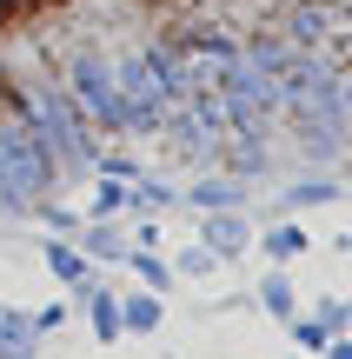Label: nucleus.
Wrapping results in <instances>:
<instances>
[{"mask_svg":"<svg viewBox=\"0 0 352 359\" xmlns=\"http://www.w3.org/2000/svg\"><path fill=\"white\" fill-rule=\"evenodd\" d=\"M286 326H293V346H300V353H326V339H332L326 320H300V313H293Z\"/></svg>","mask_w":352,"mask_h":359,"instance_id":"nucleus-20","label":"nucleus"},{"mask_svg":"<svg viewBox=\"0 0 352 359\" xmlns=\"http://www.w3.org/2000/svg\"><path fill=\"white\" fill-rule=\"evenodd\" d=\"M326 359H352V339H346V333H332V339H326Z\"/></svg>","mask_w":352,"mask_h":359,"instance_id":"nucleus-23","label":"nucleus"},{"mask_svg":"<svg viewBox=\"0 0 352 359\" xmlns=\"http://www.w3.org/2000/svg\"><path fill=\"white\" fill-rule=\"evenodd\" d=\"M199 246H206L213 259H239L253 246V219L233 213V206H220V213H199Z\"/></svg>","mask_w":352,"mask_h":359,"instance_id":"nucleus-6","label":"nucleus"},{"mask_svg":"<svg viewBox=\"0 0 352 359\" xmlns=\"http://www.w3.org/2000/svg\"><path fill=\"white\" fill-rule=\"evenodd\" d=\"M213 266H220V259H213V253H206V246H199V240L186 246L180 259H173V273H193V280H199V273H213Z\"/></svg>","mask_w":352,"mask_h":359,"instance_id":"nucleus-21","label":"nucleus"},{"mask_svg":"<svg viewBox=\"0 0 352 359\" xmlns=\"http://www.w3.org/2000/svg\"><path fill=\"white\" fill-rule=\"evenodd\" d=\"M60 87L80 100V114L93 120V133H127V100H120V80H113V53L73 47V53H66Z\"/></svg>","mask_w":352,"mask_h":359,"instance_id":"nucleus-4","label":"nucleus"},{"mask_svg":"<svg viewBox=\"0 0 352 359\" xmlns=\"http://www.w3.org/2000/svg\"><path fill=\"white\" fill-rule=\"evenodd\" d=\"M253 240H260V253L273 259V266H286V259H300L306 246H313V240H306V226H300V219H279V226L253 233Z\"/></svg>","mask_w":352,"mask_h":359,"instance_id":"nucleus-10","label":"nucleus"},{"mask_svg":"<svg viewBox=\"0 0 352 359\" xmlns=\"http://www.w3.org/2000/svg\"><path fill=\"white\" fill-rule=\"evenodd\" d=\"M279 120H286V127H293V140H300V147H306V154H313V160H332V154H339V147L352 140V127H346V120L319 114V107H286V114H279Z\"/></svg>","mask_w":352,"mask_h":359,"instance_id":"nucleus-5","label":"nucleus"},{"mask_svg":"<svg viewBox=\"0 0 352 359\" xmlns=\"http://www.w3.org/2000/svg\"><path fill=\"white\" fill-rule=\"evenodd\" d=\"M27 320H34V333H40V339H47V333H53V326H66V306H40V313H27Z\"/></svg>","mask_w":352,"mask_h":359,"instance_id":"nucleus-22","label":"nucleus"},{"mask_svg":"<svg viewBox=\"0 0 352 359\" xmlns=\"http://www.w3.org/2000/svg\"><path fill=\"white\" fill-rule=\"evenodd\" d=\"M87 313H93V339H100V346H113L120 339V293H106V286H87Z\"/></svg>","mask_w":352,"mask_h":359,"instance_id":"nucleus-15","label":"nucleus"},{"mask_svg":"<svg viewBox=\"0 0 352 359\" xmlns=\"http://www.w3.org/2000/svg\"><path fill=\"white\" fill-rule=\"evenodd\" d=\"M80 253H87V259H127V253H133V240L113 226V219H93V226L80 233Z\"/></svg>","mask_w":352,"mask_h":359,"instance_id":"nucleus-13","label":"nucleus"},{"mask_svg":"<svg viewBox=\"0 0 352 359\" xmlns=\"http://www.w3.org/2000/svg\"><path fill=\"white\" fill-rule=\"evenodd\" d=\"M332 27H339V7H332V0H300V7L286 13V27H279V34H286L293 47H306V53H313L319 40L332 34Z\"/></svg>","mask_w":352,"mask_h":359,"instance_id":"nucleus-8","label":"nucleus"},{"mask_svg":"<svg viewBox=\"0 0 352 359\" xmlns=\"http://www.w3.org/2000/svg\"><path fill=\"white\" fill-rule=\"evenodd\" d=\"M47 273H53L60 286H73V293H87V286H93V259L80 253L66 233H53V240H47Z\"/></svg>","mask_w":352,"mask_h":359,"instance_id":"nucleus-9","label":"nucleus"},{"mask_svg":"<svg viewBox=\"0 0 352 359\" xmlns=\"http://www.w3.org/2000/svg\"><path fill=\"white\" fill-rule=\"evenodd\" d=\"M260 306L273 313V320H293V313H300V299H293V280H286V266H266V280H260Z\"/></svg>","mask_w":352,"mask_h":359,"instance_id":"nucleus-17","label":"nucleus"},{"mask_svg":"<svg viewBox=\"0 0 352 359\" xmlns=\"http://www.w3.org/2000/svg\"><path fill=\"white\" fill-rule=\"evenodd\" d=\"M213 160H220L233 180H266V167H273V154H266V133H220V147H213Z\"/></svg>","mask_w":352,"mask_h":359,"instance_id":"nucleus-7","label":"nucleus"},{"mask_svg":"<svg viewBox=\"0 0 352 359\" xmlns=\"http://www.w3.org/2000/svg\"><path fill=\"white\" fill-rule=\"evenodd\" d=\"M346 326H352V299H346Z\"/></svg>","mask_w":352,"mask_h":359,"instance_id":"nucleus-24","label":"nucleus"},{"mask_svg":"<svg viewBox=\"0 0 352 359\" xmlns=\"http://www.w3.org/2000/svg\"><path fill=\"white\" fill-rule=\"evenodd\" d=\"M20 114L34 120V133L53 147L60 173H93V160H100V133H93V120L80 114V100L60 87V80H34V87H20Z\"/></svg>","mask_w":352,"mask_h":359,"instance_id":"nucleus-1","label":"nucleus"},{"mask_svg":"<svg viewBox=\"0 0 352 359\" xmlns=\"http://www.w3.org/2000/svg\"><path fill=\"white\" fill-rule=\"evenodd\" d=\"M34 353H40L34 320H27V313H7V306H0V359H34Z\"/></svg>","mask_w":352,"mask_h":359,"instance_id":"nucleus-12","label":"nucleus"},{"mask_svg":"<svg viewBox=\"0 0 352 359\" xmlns=\"http://www.w3.org/2000/svg\"><path fill=\"white\" fill-rule=\"evenodd\" d=\"M186 200L199 206V213H220V206H246V180H193V187H186Z\"/></svg>","mask_w":352,"mask_h":359,"instance_id":"nucleus-11","label":"nucleus"},{"mask_svg":"<svg viewBox=\"0 0 352 359\" xmlns=\"http://www.w3.org/2000/svg\"><path fill=\"white\" fill-rule=\"evenodd\" d=\"M332 200H346L339 180H300V187L279 193V206H286V213H300V206H332Z\"/></svg>","mask_w":352,"mask_h":359,"instance_id":"nucleus-16","label":"nucleus"},{"mask_svg":"<svg viewBox=\"0 0 352 359\" xmlns=\"http://www.w3.org/2000/svg\"><path fill=\"white\" fill-rule=\"evenodd\" d=\"M60 180L66 173H60V160H53V147L34 133V120L27 114L0 120V213H20V206L53 200Z\"/></svg>","mask_w":352,"mask_h":359,"instance_id":"nucleus-2","label":"nucleus"},{"mask_svg":"<svg viewBox=\"0 0 352 359\" xmlns=\"http://www.w3.org/2000/svg\"><path fill=\"white\" fill-rule=\"evenodd\" d=\"M120 213H127V180L100 173V187H93V219H120Z\"/></svg>","mask_w":352,"mask_h":359,"instance_id":"nucleus-19","label":"nucleus"},{"mask_svg":"<svg viewBox=\"0 0 352 359\" xmlns=\"http://www.w3.org/2000/svg\"><path fill=\"white\" fill-rule=\"evenodd\" d=\"M127 266L140 273V286H146V293H167V286H173V266L153 253V246H133V253H127Z\"/></svg>","mask_w":352,"mask_h":359,"instance_id":"nucleus-18","label":"nucleus"},{"mask_svg":"<svg viewBox=\"0 0 352 359\" xmlns=\"http://www.w3.org/2000/svg\"><path fill=\"white\" fill-rule=\"evenodd\" d=\"M293 359H300V353H293Z\"/></svg>","mask_w":352,"mask_h":359,"instance_id":"nucleus-25","label":"nucleus"},{"mask_svg":"<svg viewBox=\"0 0 352 359\" xmlns=\"http://www.w3.org/2000/svg\"><path fill=\"white\" fill-rule=\"evenodd\" d=\"M113 80H120V100H127V133H160V120H167V107H173L160 47L113 53Z\"/></svg>","mask_w":352,"mask_h":359,"instance_id":"nucleus-3","label":"nucleus"},{"mask_svg":"<svg viewBox=\"0 0 352 359\" xmlns=\"http://www.w3.org/2000/svg\"><path fill=\"white\" fill-rule=\"evenodd\" d=\"M160 320H167V313H160V293H127L120 299V333H160Z\"/></svg>","mask_w":352,"mask_h":359,"instance_id":"nucleus-14","label":"nucleus"}]
</instances>
